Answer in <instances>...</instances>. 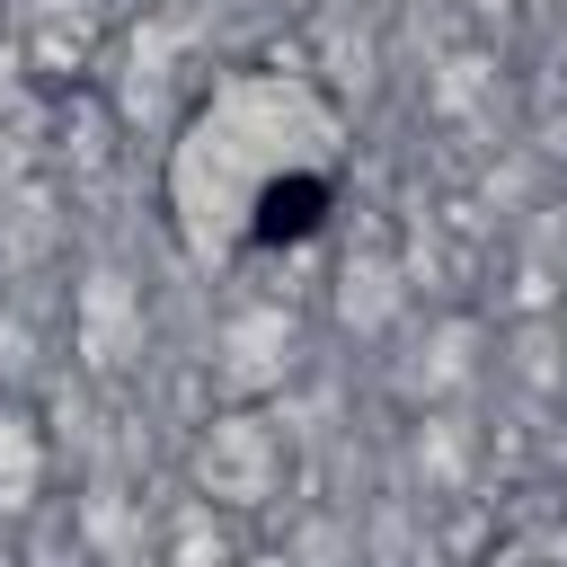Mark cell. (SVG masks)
Returning a JSON list of instances; mask_svg holds the SVG:
<instances>
[{
    "label": "cell",
    "instance_id": "obj_1",
    "mask_svg": "<svg viewBox=\"0 0 567 567\" xmlns=\"http://www.w3.org/2000/svg\"><path fill=\"white\" fill-rule=\"evenodd\" d=\"M319 221H328V177L292 168V177H275V186L257 195V213H248V239H257V248H301Z\"/></svg>",
    "mask_w": 567,
    "mask_h": 567
}]
</instances>
